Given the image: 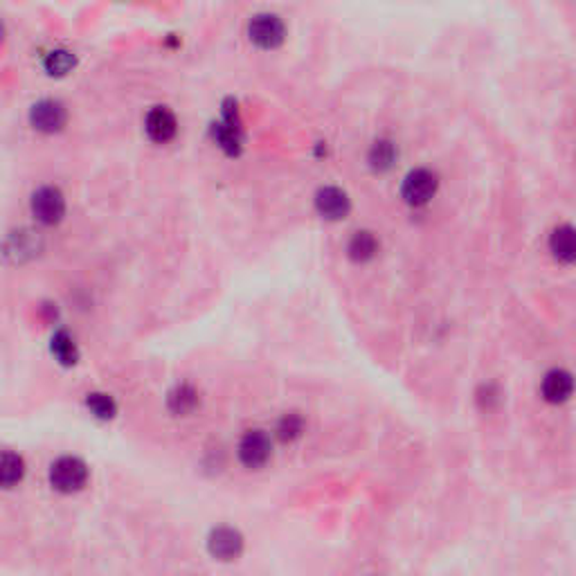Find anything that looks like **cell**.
<instances>
[{
	"label": "cell",
	"mask_w": 576,
	"mask_h": 576,
	"mask_svg": "<svg viewBox=\"0 0 576 576\" xmlns=\"http://www.w3.org/2000/svg\"><path fill=\"white\" fill-rule=\"evenodd\" d=\"M212 140H215L216 147L230 158L241 156L243 151V119L241 113H239L237 100L228 97L221 106V119L215 122L210 129Z\"/></svg>",
	"instance_id": "cell-1"
},
{
	"label": "cell",
	"mask_w": 576,
	"mask_h": 576,
	"mask_svg": "<svg viewBox=\"0 0 576 576\" xmlns=\"http://www.w3.org/2000/svg\"><path fill=\"white\" fill-rule=\"evenodd\" d=\"M45 241L41 232L34 228H16L5 234L0 241V257L5 259L10 266H23V264L34 262L38 255L44 253Z\"/></svg>",
	"instance_id": "cell-2"
},
{
	"label": "cell",
	"mask_w": 576,
	"mask_h": 576,
	"mask_svg": "<svg viewBox=\"0 0 576 576\" xmlns=\"http://www.w3.org/2000/svg\"><path fill=\"white\" fill-rule=\"evenodd\" d=\"M248 41L259 50H277L286 41V23L272 12L255 14L248 23Z\"/></svg>",
	"instance_id": "cell-3"
},
{
	"label": "cell",
	"mask_w": 576,
	"mask_h": 576,
	"mask_svg": "<svg viewBox=\"0 0 576 576\" xmlns=\"http://www.w3.org/2000/svg\"><path fill=\"white\" fill-rule=\"evenodd\" d=\"M29 210L41 225H59L66 216V196L54 185L38 187L29 199Z\"/></svg>",
	"instance_id": "cell-4"
},
{
	"label": "cell",
	"mask_w": 576,
	"mask_h": 576,
	"mask_svg": "<svg viewBox=\"0 0 576 576\" xmlns=\"http://www.w3.org/2000/svg\"><path fill=\"white\" fill-rule=\"evenodd\" d=\"M28 119L34 131L45 135H54L66 129L68 110L61 101L50 100L48 97V100H38L37 104H32Z\"/></svg>",
	"instance_id": "cell-5"
},
{
	"label": "cell",
	"mask_w": 576,
	"mask_h": 576,
	"mask_svg": "<svg viewBox=\"0 0 576 576\" xmlns=\"http://www.w3.org/2000/svg\"><path fill=\"white\" fill-rule=\"evenodd\" d=\"M88 466L79 458H61L50 468V484L59 493H77L86 486Z\"/></svg>",
	"instance_id": "cell-6"
},
{
	"label": "cell",
	"mask_w": 576,
	"mask_h": 576,
	"mask_svg": "<svg viewBox=\"0 0 576 576\" xmlns=\"http://www.w3.org/2000/svg\"><path fill=\"white\" fill-rule=\"evenodd\" d=\"M439 190V178L437 174L430 172V169H415L405 176L403 187H401V196L408 205H415V207H421V205L430 203L434 199Z\"/></svg>",
	"instance_id": "cell-7"
},
{
	"label": "cell",
	"mask_w": 576,
	"mask_h": 576,
	"mask_svg": "<svg viewBox=\"0 0 576 576\" xmlns=\"http://www.w3.org/2000/svg\"><path fill=\"white\" fill-rule=\"evenodd\" d=\"M144 131L147 138L156 144H167L176 138L178 119L172 109L167 106H153L144 118Z\"/></svg>",
	"instance_id": "cell-8"
},
{
	"label": "cell",
	"mask_w": 576,
	"mask_h": 576,
	"mask_svg": "<svg viewBox=\"0 0 576 576\" xmlns=\"http://www.w3.org/2000/svg\"><path fill=\"white\" fill-rule=\"evenodd\" d=\"M272 443L264 430H250L243 434L241 443H239V459L243 466L248 468H262L264 464L271 459Z\"/></svg>",
	"instance_id": "cell-9"
},
{
	"label": "cell",
	"mask_w": 576,
	"mask_h": 576,
	"mask_svg": "<svg viewBox=\"0 0 576 576\" xmlns=\"http://www.w3.org/2000/svg\"><path fill=\"white\" fill-rule=\"evenodd\" d=\"M315 210L327 221H343L352 212V200L340 187H322L315 194Z\"/></svg>",
	"instance_id": "cell-10"
},
{
	"label": "cell",
	"mask_w": 576,
	"mask_h": 576,
	"mask_svg": "<svg viewBox=\"0 0 576 576\" xmlns=\"http://www.w3.org/2000/svg\"><path fill=\"white\" fill-rule=\"evenodd\" d=\"M207 549L219 561H234L243 552V536L232 527H219L210 533Z\"/></svg>",
	"instance_id": "cell-11"
},
{
	"label": "cell",
	"mask_w": 576,
	"mask_h": 576,
	"mask_svg": "<svg viewBox=\"0 0 576 576\" xmlns=\"http://www.w3.org/2000/svg\"><path fill=\"white\" fill-rule=\"evenodd\" d=\"M572 387H574V383H572L570 372H565V369H552L543 378V387L540 390H543L545 401H549V403H565L572 396Z\"/></svg>",
	"instance_id": "cell-12"
},
{
	"label": "cell",
	"mask_w": 576,
	"mask_h": 576,
	"mask_svg": "<svg viewBox=\"0 0 576 576\" xmlns=\"http://www.w3.org/2000/svg\"><path fill=\"white\" fill-rule=\"evenodd\" d=\"M549 250L554 257L563 264H572L576 257V241H574V228L572 225H561L549 237Z\"/></svg>",
	"instance_id": "cell-13"
},
{
	"label": "cell",
	"mask_w": 576,
	"mask_h": 576,
	"mask_svg": "<svg viewBox=\"0 0 576 576\" xmlns=\"http://www.w3.org/2000/svg\"><path fill=\"white\" fill-rule=\"evenodd\" d=\"M378 248H381V243H378L377 234L369 232V230H361V232H356L352 239H349L347 253L353 262L362 264L377 257Z\"/></svg>",
	"instance_id": "cell-14"
},
{
	"label": "cell",
	"mask_w": 576,
	"mask_h": 576,
	"mask_svg": "<svg viewBox=\"0 0 576 576\" xmlns=\"http://www.w3.org/2000/svg\"><path fill=\"white\" fill-rule=\"evenodd\" d=\"M396 158H399V149H396V144L392 142V140H377V142L372 144V149H369L367 160H369V167H372L374 172L383 174L394 167Z\"/></svg>",
	"instance_id": "cell-15"
},
{
	"label": "cell",
	"mask_w": 576,
	"mask_h": 576,
	"mask_svg": "<svg viewBox=\"0 0 576 576\" xmlns=\"http://www.w3.org/2000/svg\"><path fill=\"white\" fill-rule=\"evenodd\" d=\"M75 66H77L75 53H70V50H66V48L50 50V53L44 57L45 75L57 77V79L70 75V72L75 70Z\"/></svg>",
	"instance_id": "cell-16"
},
{
	"label": "cell",
	"mask_w": 576,
	"mask_h": 576,
	"mask_svg": "<svg viewBox=\"0 0 576 576\" xmlns=\"http://www.w3.org/2000/svg\"><path fill=\"white\" fill-rule=\"evenodd\" d=\"M25 475V462L16 452H0V489H14Z\"/></svg>",
	"instance_id": "cell-17"
},
{
	"label": "cell",
	"mask_w": 576,
	"mask_h": 576,
	"mask_svg": "<svg viewBox=\"0 0 576 576\" xmlns=\"http://www.w3.org/2000/svg\"><path fill=\"white\" fill-rule=\"evenodd\" d=\"M169 410H172L174 415H191L196 408H199V392L194 390L191 385H178L169 392L167 399Z\"/></svg>",
	"instance_id": "cell-18"
},
{
	"label": "cell",
	"mask_w": 576,
	"mask_h": 576,
	"mask_svg": "<svg viewBox=\"0 0 576 576\" xmlns=\"http://www.w3.org/2000/svg\"><path fill=\"white\" fill-rule=\"evenodd\" d=\"M50 349H53L54 358H57L63 367H72L77 365V361H79V349H77L75 338H72L68 331H57Z\"/></svg>",
	"instance_id": "cell-19"
},
{
	"label": "cell",
	"mask_w": 576,
	"mask_h": 576,
	"mask_svg": "<svg viewBox=\"0 0 576 576\" xmlns=\"http://www.w3.org/2000/svg\"><path fill=\"white\" fill-rule=\"evenodd\" d=\"M86 405L97 419L109 421L118 415V403H115L109 394H101V392H93V394H88Z\"/></svg>",
	"instance_id": "cell-20"
},
{
	"label": "cell",
	"mask_w": 576,
	"mask_h": 576,
	"mask_svg": "<svg viewBox=\"0 0 576 576\" xmlns=\"http://www.w3.org/2000/svg\"><path fill=\"white\" fill-rule=\"evenodd\" d=\"M302 433H304V421H302L300 415H286L284 419L280 421V426H277V437H280L281 442H293V439L300 437Z\"/></svg>",
	"instance_id": "cell-21"
},
{
	"label": "cell",
	"mask_w": 576,
	"mask_h": 576,
	"mask_svg": "<svg viewBox=\"0 0 576 576\" xmlns=\"http://www.w3.org/2000/svg\"><path fill=\"white\" fill-rule=\"evenodd\" d=\"M7 37V29H5V20H3V16H0V44L5 41Z\"/></svg>",
	"instance_id": "cell-22"
}]
</instances>
